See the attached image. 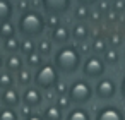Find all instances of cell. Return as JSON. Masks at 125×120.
<instances>
[{"mask_svg":"<svg viewBox=\"0 0 125 120\" xmlns=\"http://www.w3.org/2000/svg\"><path fill=\"white\" fill-rule=\"evenodd\" d=\"M4 65L12 74V72H19L24 67V60H22V57L19 53H14V55H7V58L4 60Z\"/></svg>","mask_w":125,"mask_h":120,"instance_id":"obj_14","label":"cell"},{"mask_svg":"<svg viewBox=\"0 0 125 120\" xmlns=\"http://www.w3.org/2000/svg\"><path fill=\"white\" fill-rule=\"evenodd\" d=\"M16 36H17L16 22L7 21V22H2V24H0V40H2V41L10 40V38H16Z\"/></svg>","mask_w":125,"mask_h":120,"instance_id":"obj_15","label":"cell"},{"mask_svg":"<svg viewBox=\"0 0 125 120\" xmlns=\"http://www.w3.org/2000/svg\"><path fill=\"white\" fill-rule=\"evenodd\" d=\"M81 70L86 79H101L103 74L106 72V64L103 62V58L99 55H89L82 62Z\"/></svg>","mask_w":125,"mask_h":120,"instance_id":"obj_5","label":"cell"},{"mask_svg":"<svg viewBox=\"0 0 125 120\" xmlns=\"http://www.w3.org/2000/svg\"><path fill=\"white\" fill-rule=\"evenodd\" d=\"M36 52H38L43 58L48 57V55H52V53H53V41L48 40V38H41V40L36 43Z\"/></svg>","mask_w":125,"mask_h":120,"instance_id":"obj_17","label":"cell"},{"mask_svg":"<svg viewBox=\"0 0 125 120\" xmlns=\"http://www.w3.org/2000/svg\"><path fill=\"white\" fill-rule=\"evenodd\" d=\"M120 94H122V98L125 99V74L122 76V82H120Z\"/></svg>","mask_w":125,"mask_h":120,"instance_id":"obj_32","label":"cell"},{"mask_svg":"<svg viewBox=\"0 0 125 120\" xmlns=\"http://www.w3.org/2000/svg\"><path fill=\"white\" fill-rule=\"evenodd\" d=\"M65 120H91V115L86 108L82 106H75V108H70L65 115Z\"/></svg>","mask_w":125,"mask_h":120,"instance_id":"obj_16","label":"cell"},{"mask_svg":"<svg viewBox=\"0 0 125 120\" xmlns=\"http://www.w3.org/2000/svg\"><path fill=\"white\" fill-rule=\"evenodd\" d=\"M26 65H28V69H40L43 64H45V58L38 53V52H34V53H31V55H28L26 57V62H24Z\"/></svg>","mask_w":125,"mask_h":120,"instance_id":"obj_21","label":"cell"},{"mask_svg":"<svg viewBox=\"0 0 125 120\" xmlns=\"http://www.w3.org/2000/svg\"><path fill=\"white\" fill-rule=\"evenodd\" d=\"M14 11H16V7H14L12 0H0V24L12 21Z\"/></svg>","mask_w":125,"mask_h":120,"instance_id":"obj_13","label":"cell"},{"mask_svg":"<svg viewBox=\"0 0 125 120\" xmlns=\"http://www.w3.org/2000/svg\"><path fill=\"white\" fill-rule=\"evenodd\" d=\"M93 93H94V96L98 99H103V101L113 99L115 94H116V84H115V81L111 77H101L96 82Z\"/></svg>","mask_w":125,"mask_h":120,"instance_id":"obj_7","label":"cell"},{"mask_svg":"<svg viewBox=\"0 0 125 120\" xmlns=\"http://www.w3.org/2000/svg\"><path fill=\"white\" fill-rule=\"evenodd\" d=\"M111 12H116V14L125 12V0H113L111 2Z\"/></svg>","mask_w":125,"mask_h":120,"instance_id":"obj_29","label":"cell"},{"mask_svg":"<svg viewBox=\"0 0 125 120\" xmlns=\"http://www.w3.org/2000/svg\"><path fill=\"white\" fill-rule=\"evenodd\" d=\"M70 28L63 22L57 24L55 28H52V34H50V40L53 41V45H58V46H63V45H69L70 41Z\"/></svg>","mask_w":125,"mask_h":120,"instance_id":"obj_10","label":"cell"},{"mask_svg":"<svg viewBox=\"0 0 125 120\" xmlns=\"http://www.w3.org/2000/svg\"><path fill=\"white\" fill-rule=\"evenodd\" d=\"M0 105H2V108H12V110H16L21 105V93L16 87L4 89L2 93H0Z\"/></svg>","mask_w":125,"mask_h":120,"instance_id":"obj_11","label":"cell"},{"mask_svg":"<svg viewBox=\"0 0 125 120\" xmlns=\"http://www.w3.org/2000/svg\"><path fill=\"white\" fill-rule=\"evenodd\" d=\"M19 52H21L24 57H28V55H31V53H34V52H36V43H34V40L22 38V40H21V48H19Z\"/></svg>","mask_w":125,"mask_h":120,"instance_id":"obj_22","label":"cell"},{"mask_svg":"<svg viewBox=\"0 0 125 120\" xmlns=\"http://www.w3.org/2000/svg\"><path fill=\"white\" fill-rule=\"evenodd\" d=\"M55 106L60 110V111H63V110H70V106H72V103H70V99L67 98V94H60V96H57V101H55Z\"/></svg>","mask_w":125,"mask_h":120,"instance_id":"obj_25","label":"cell"},{"mask_svg":"<svg viewBox=\"0 0 125 120\" xmlns=\"http://www.w3.org/2000/svg\"><path fill=\"white\" fill-rule=\"evenodd\" d=\"M74 16H75L77 22H86V19L89 17V9L87 7H82V5H77Z\"/></svg>","mask_w":125,"mask_h":120,"instance_id":"obj_28","label":"cell"},{"mask_svg":"<svg viewBox=\"0 0 125 120\" xmlns=\"http://www.w3.org/2000/svg\"><path fill=\"white\" fill-rule=\"evenodd\" d=\"M94 120H125V113L118 105H103L96 110Z\"/></svg>","mask_w":125,"mask_h":120,"instance_id":"obj_8","label":"cell"},{"mask_svg":"<svg viewBox=\"0 0 125 120\" xmlns=\"http://www.w3.org/2000/svg\"><path fill=\"white\" fill-rule=\"evenodd\" d=\"M41 117H43V120H63V113L55 105H48L46 108H43Z\"/></svg>","mask_w":125,"mask_h":120,"instance_id":"obj_18","label":"cell"},{"mask_svg":"<svg viewBox=\"0 0 125 120\" xmlns=\"http://www.w3.org/2000/svg\"><path fill=\"white\" fill-rule=\"evenodd\" d=\"M123 62H125V52H123Z\"/></svg>","mask_w":125,"mask_h":120,"instance_id":"obj_35","label":"cell"},{"mask_svg":"<svg viewBox=\"0 0 125 120\" xmlns=\"http://www.w3.org/2000/svg\"><path fill=\"white\" fill-rule=\"evenodd\" d=\"M14 82H16V79L10 72H0V89L2 91L14 87Z\"/></svg>","mask_w":125,"mask_h":120,"instance_id":"obj_23","label":"cell"},{"mask_svg":"<svg viewBox=\"0 0 125 120\" xmlns=\"http://www.w3.org/2000/svg\"><path fill=\"white\" fill-rule=\"evenodd\" d=\"M2 48H4L5 53L14 55V53H17L19 48H21V40H19L17 36H16V38H10V40H5V41H2Z\"/></svg>","mask_w":125,"mask_h":120,"instance_id":"obj_19","label":"cell"},{"mask_svg":"<svg viewBox=\"0 0 125 120\" xmlns=\"http://www.w3.org/2000/svg\"><path fill=\"white\" fill-rule=\"evenodd\" d=\"M91 50L94 53H104L108 50V45H106V40L104 38H94L93 43H91Z\"/></svg>","mask_w":125,"mask_h":120,"instance_id":"obj_24","label":"cell"},{"mask_svg":"<svg viewBox=\"0 0 125 120\" xmlns=\"http://www.w3.org/2000/svg\"><path fill=\"white\" fill-rule=\"evenodd\" d=\"M16 28L22 38H41L46 31V16L38 9H24L17 17Z\"/></svg>","mask_w":125,"mask_h":120,"instance_id":"obj_1","label":"cell"},{"mask_svg":"<svg viewBox=\"0 0 125 120\" xmlns=\"http://www.w3.org/2000/svg\"><path fill=\"white\" fill-rule=\"evenodd\" d=\"M72 2L74 0H40L41 11L45 12V16H53V17L67 16L72 11Z\"/></svg>","mask_w":125,"mask_h":120,"instance_id":"obj_6","label":"cell"},{"mask_svg":"<svg viewBox=\"0 0 125 120\" xmlns=\"http://www.w3.org/2000/svg\"><path fill=\"white\" fill-rule=\"evenodd\" d=\"M21 103L26 106V108H38L43 105V94L38 87H33V86H28L24 89V93L21 94Z\"/></svg>","mask_w":125,"mask_h":120,"instance_id":"obj_9","label":"cell"},{"mask_svg":"<svg viewBox=\"0 0 125 120\" xmlns=\"http://www.w3.org/2000/svg\"><path fill=\"white\" fill-rule=\"evenodd\" d=\"M67 87H69V84H65L63 81H58L53 89L57 91V96H60V94H67Z\"/></svg>","mask_w":125,"mask_h":120,"instance_id":"obj_30","label":"cell"},{"mask_svg":"<svg viewBox=\"0 0 125 120\" xmlns=\"http://www.w3.org/2000/svg\"><path fill=\"white\" fill-rule=\"evenodd\" d=\"M70 36L77 43H86L89 40V36H91V29H89V26L86 22H75L70 28Z\"/></svg>","mask_w":125,"mask_h":120,"instance_id":"obj_12","label":"cell"},{"mask_svg":"<svg viewBox=\"0 0 125 120\" xmlns=\"http://www.w3.org/2000/svg\"><path fill=\"white\" fill-rule=\"evenodd\" d=\"M24 120H43V117L41 115H36V113H29Z\"/></svg>","mask_w":125,"mask_h":120,"instance_id":"obj_33","label":"cell"},{"mask_svg":"<svg viewBox=\"0 0 125 120\" xmlns=\"http://www.w3.org/2000/svg\"><path fill=\"white\" fill-rule=\"evenodd\" d=\"M16 81H17V84H21V86H29L31 84V81H33V74H31V69H28V67H22L19 72H16Z\"/></svg>","mask_w":125,"mask_h":120,"instance_id":"obj_20","label":"cell"},{"mask_svg":"<svg viewBox=\"0 0 125 120\" xmlns=\"http://www.w3.org/2000/svg\"><path fill=\"white\" fill-rule=\"evenodd\" d=\"M4 67V57H2V53H0V69Z\"/></svg>","mask_w":125,"mask_h":120,"instance_id":"obj_34","label":"cell"},{"mask_svg":"<svg viewBox=\"0 0 125 120\" xmlns=\"http://www.w3.org/2000/svg\"><path fill=\"white\" fill-rule=\"evenodd\" d=\"M75 2L79 4V5H82V7H93V5H96L98 2H99V0H75Z\"/></svg>","mask_w":125,"mask_h":120,"instance_id":"obj_31","label":"cell"},{"mask_svg":"<svg viewBox=\"0 0 125 120\" xmlns=\"http://www.w3.org/2000/svg\"><path fill=\"white\" fill-rule=\"evenodd\" d=\"M53 65L58 70V74L72 76L75 74L82 65V57L77 46L63 45L53 53Z\"/></svg>","mask_w":125,"mask_h":120,"instance_id":"obj_2","label":"cell"},{"mask_svg":"<svg viewBox=\"0 0 125 120\" xmlns=\"http://www.w3.org/2000/svg\"><path fill=\"white\" fill-rule=\"evenodd\" d=\"M58 81H60V76H58V70L55 69L53 64H43L33 74V82L36 84V87L40 91H50V89H53Z\"/></svg>","mask_w":125,"mask_h":120,"instance_id":"obj_3","label":"cell"},{"mask_svg":"<svg viewBox=\"0 0 125 120\" xmlns=\"http://www.w3.org/2000/svg\"><path fill=\"white\" fill-rule=\"evenodd\" d=\"M118 52L115 50V48H108L104 53H103V62L104 64H116L118 62Z\"/></svg>","mask_w":125,"mask_h":120,"instance_id":"obj_26","label":"cell"},{"mask_svg":"<svg viewBox=\"0 0 125 120\" xmlns=\"http://www.w3.org/2000/svg\"><path fill=\"white\" fill-rule=\"evenodd\" d=\"M0 120H19V113L12 108H0Z\"/></svg>","mask_w":125,"mask_h":120,"instance_id":"obj_27","label":"cell"},{"mask_svg":"<svg viewBox=\"0 0 125 120\" xmlns=\"http://www.w3.org/2000/svg\"><path fill=\"white\" fill-rule=\"evenodd\" d=\"M93 96H94L93 87L86 79H75L67 87V98L70 99V103H74L77 106H82V105L89 103Z\"/></svg>","mask_w":125,"mask_h":120,"instance_id":"obj_4","label":"cell"}]
</instances>
